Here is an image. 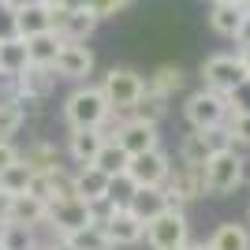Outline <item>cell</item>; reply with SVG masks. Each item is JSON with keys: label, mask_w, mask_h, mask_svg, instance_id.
I'll return each instance as SVG.
<instances>
[{"label": "cell", "mask_w": 250, "mask_h": 250, "mask_svg": "<svg viewBox=\"0 0 250 250\" xmlns=\"http://www.w3.org/2000/svg\"><path fill=\"white\" fill-rule=\"evenodd\" d=\"M15 161H19V146H15V142H0V172L11 168Z\"/></svg>", "instance_id": "obj_38"}, {"label": "cell", "mask_w": 250, "mask_h": 250, "mask_svg": "<svg viewBox=\"0 0 250 250\" xmlns=\"http://www.w3.org/2000/svg\"><path fill=\"white\" fill-rule=\"evenodd\" d=\"M135 190H138V187L131 183V179H127V172H124V176H112V179H108V190H104V198L116 202V206H127Z\"/></svg>", "instance_id": "obj_34"}, {"label": "cell", "mask_w": 250, "mask_h": 250, "mask_svg": "<svg viewBox=\"0 0 250 250\" xmlns=\"http://www.w3.org/2000/svg\"><path fill=\"white\" fill-rule=\"evenodd\" d=\"M168 206H187L194 198H206V187H202V168H190V165H172L168 179L161 183Z\"/></svg>", "instance_id": "obj_12"}, {"label": "cell", "mask_w": 250, "mask_h": 250, "mask_svg": "<svg viewBox=\"0 0 250 250\" xmlns=\"http://www.w3.org/2000/svg\"><path fill=\"white\" fill-rule=\"evenodd\" d=\"M250 75L247 67H243L239 52H213V56H206L202 60V86L206 90H217V94L228 97L231 90L239 83H247Z\"/></svg>", "instance_id": "obj_6"}, {"label": "cell", "mask_w": 250, "mask_h": 250, "mask_svg": "<svg viewBox=\"0 0 250 250\" xmlns=\"http://www.w3.org/2000/svg\"><path fill=\"white\" fill-rule=\"evenodd\" d=\"M149 250H168V247H187L190 239V220L183 213V206H165L153 220H146V235Z\"/></svg>", "instance_id": "obj_2"}, {"label": "cell", "mask_w": 250, "mask_h": 250, "mask_svg": "<svg viewBox=\"0 0 250 250\" xmlns=\"http://www.w3.org/2000/svg\"><path fill=\"white\" fill-rule=\"evenodd\" d=\"M22 165H30V172H60L63 168V153L52 142H30L26 149H19Z\"/></svg>", "instance_id": "obj_20"}, {"label": "cell", "mask_w": 250, "mask_h": 250, "mask_svg": "<svg viewBox=\"0 0 250 250\" xmlns=\"http://www.w3.org/2000/svg\"><path fill=\"white\" fill-rule=\"evenodd\" d=\"M52 30V4L49 0H26L22 8H15V34L19 38H34V34Z\"/></svg>", "instance_id": "obj_15"}, {"label": "cell", "mask_w": 250, "mask_h": 250, "mask_svg": "<svg viewBox=\"0 0 250 250\" xmlns=\"http://www.w3.org/2000/svg\"><path fill=\"white\" fill-rule=\"evenodd\" d=\"M0 4H11V0H0Z\"/></svg>", "instance_id": "obj_46"}, {"label": "cell", "mask_w": 250, "mask_h": 250, "mask_svg": "<svg viewBox=\"0 0 250 250\" xmlns=\"http://www.w3.org/2000/svg\"><path fill=\"white\" fill-rule=\"evenodd\" d=\"M52 71H56V79H67V83H86L94 75V49L86 42H63Z\"/></svg>", "instance_id": "obj_10"}, {"label": "cell", "mask_w": 250, "mask_h": 250, "mask_svg": "<svg viewBox=\"0 0 250 250\" xmlns=\"http://www.w3.org/2000/svg\"><path fill=\"white\" fill-rule=\"evenodd\" d=\"M243 15H247V8H239V4H209V30L235 42V30H239Z\"/></svg>", "instance_id": "obj_23"}, {"label": "cell", "mask_w": 250, "mask_h": 250, "mask_svg": "<svg viewBox=\"0 0 250 250\" xmlns=\"http://www.w3.org/2000/svg\"><path fill=\"white\" fill-rule=\"evenodd\" d=\"M127 116H135V120H146V124H157V127H161V120L168 116V101L146 90V94L138 97V104H135V108H131Z\"/></svg>", "instance_id": "obj_30"}, {"label": "cell", "mask_w": 250, "mask_h": 250, "mask_svg": "<svg viewBox=\"0 0 250 250\" xmlns=\"http://www.w3.org/2000/svg\"><path fill=\"white\" fill-rule=\"evenodd\" d=\"M30 176H34L30 165H22V157H19L11 168H4V172H0V194H11V198H15V194H26Z\"/></svg>", "instance_id": "obj_28"}, {"label": "cell", "mask_w": 250, "mask_h": 250, "mask_svg": "<svg viewBox=\"0 0 250 250\" xmlns=\"http://www.w3.org/2000/svg\"><path fill=\"white\" fill-rule=\"evenodd\" d=\"M8 224H22V228H45V202L30 198V194H15L8 202Z\"/></svg>", "instance_id": "obj_17"}, {"label": "cell", "mask_w": 250, "mask_h": 250, "mask_svg": "<svg viewBox=\"0 0 250 250\" xmlns=\"http://www.w3.org/2000/svg\"><path fill=\"white\" fill-rule=\"evenodd\" d=\"M209 4H239V8H243L247 0H209Z\"/></svg>", "instance_id": "obj_43"}, {"label": "cell", "mask_w": 250, "mask_h": 250, "mask_svg": "<svg viewBox=\"0 0 250 250\" xmlns=\"http://www.w3.org/2000/svg\"><path fill=\"white\" fill-rule=\"evenodd\" d=\"M235 45H239V49H247V45H250V11L243 15L239 30H235Z\"/></svg>", "instance_id": "obj_39"}, {"label": "cell", "mask_w": 250, "mask_h": 250, "mask_svg": "<svg viewBox=\"0 0 250 250\" xmlns=\"http://www.w3.org/2000/svg\"><path fill=\"white\" fill-rule=\"evenodd\" d=\"M108 116V101H104L101 86L79 83L63 101V120L67 127H101V120Z\"/></svg>", "instance_id": "obj_3"}, {"label": "cell", "mask_w": 250, "mask_h": 250, "mask_svg": "<svg viewBox=\"0 0 250 250\" xmlns=\"http://www.w3.org/2000/svg\"><path fill=\"white\" fill-rule=\"evenodd\" d=\"M26 194L49 206V202H52V176H49V172H34V176H30V187H26Z\"/></svg>", "instance_id": "obj_35"}, {"label": "cell", "mask_w": 250, "mask_h": 250, "mask_svg": "<svg viewBox=\"0 0 250 250\" xmlns=\"http://www.w3.org/2000/svg\"><path fill=\"white\" fill-rule=\"evenodd\" d=\"M79 8H86L97 22H101V19H116L124 8H131V0H79Z\"/></svg>", "instance_id": "obj_33"}, {"label": "cell", "mask_w": 250, "mask_h": 250, "mask_svg": "<svg viewBox=\"0 0 250 250\" xmlns=\"http://www.w3.org/2000/svg\"><path fill=\"white\" fill-rule=\"evenodd\" d=\"M4 228H8V220H0V239H4Z\"/></svg>", "instance_id": "obj_44"}, {"label": "cell", "mask_w": 250, "mask_h": 250, "mask_svg": "<svg viewBox=\"0 0 250 250\" xmlns=\"http://www.w3.org/2000/svg\"><path fill=\"white\" fill-rule=\"evenodd\" d=\"M187 250H209V243H187Z\"/></svg>", "instance_id": "obj_42"}, {"label": "cell", "mask_w": 250, "mask_h": 250, "mask_svg": "<svg viewBox=\"0 0 250 250\" xmlns=\"http://www.w3.org/2000/svg\"><path fill=\"white\" fill-rule=\"evenodd\" d=\"M165 206H168V198H165V190H161V187H138L135 194H131V202H127V209H131L142 224L153 220Z\"/></svg>", "instance_id": "obj_24"}, {"label": "cell", "mask_w": 250, "mask_h": 250, "mask_svg": "<svg viewBox=\"0 0 250 250\" xmlns=\"http://www.w3.org/2000/svg\"><path fill=\"white\" fill-rule=\"evenodd\" d=\"M0 247H4V250H38L42 243H38V231H34V228L8 224V228H4V239H0Z\"/></svg>", "instance_id": "obj_31"}, {"label": "cell", "mask_w": 250, "mask_h": 250, "mask_svg": "<svg viewBox=\"0 0 250 250\" xmlns=\"http://www.w3.org/2000/svg\"><path fill=\"white\" fill-rule=\"evenodd\" d=\"M247 217H250V213H247Z\"/></svg>", "instance_id": "obj_48"}, {"label": "cell", "mask_w": 250, "mask_h": 250, "mask_svg": "<svg viewBox=\"0 0 250 250\" xmlns=\"http://www.w3.org/2000/svg\"><path fill=\"white\" fill-rule=\"evenodd\" d=\"M0 250H4V247H0Z\"/></svg>", "instance_id": "obj_47"}, {"label": "cell", "mask_w": 250, "mask_h": 250, "mask_svg": "<svg viewBox=\"0 0 250 250\" xmlns=\"http://www.w3.org/2000/svg\"><path fill=\"white\" fill-rule=\"evenodd\" d=\"M101 146H104V135L97 127H71V135H67V157L75 165H94Z\"/></svg>", "instance_id": "obj_16"}, {"label": "cell", "mask_w": 250, "mask_h": 250, "mask_svg": "<svg viewBox=\"0 0 250 250\" xmlns=\"http://www.w3.org/2000/svg\"><path fill=\"white\" fill-rule=\"evenodd\" d=\"M56 90V71L52 67H38V63H26V71L15 75V101L22 104V112H34L42 108V101Z\"/></svg>", "instance_id": "obj_8"}, {"label": "cell", "mask_w": 250, "mask_h": 250, "mask_svg": "<svg viewBox=\"0 0 250 250\" xmlns=\"http://www.w3.org/2000/svg\"><path fill=\"white\" fill-rule=\"evenodd\" d=\"M63 243H67L71 250H112L108 239H104V231H101V224H86V228L63 235Z\"/></svg>", "instance_id": "obj_29"}, {"label": "cell", "mask_w": 250, "mask_h": 250, "mask_svg": "<svg viewBox=\"0 0 250 250\" xmlns=\"http://www.w3.org/2000/svg\"><path fill=\"white\" fill-rule=\"evenodd\" d=\"M239 60H243V67H247V75H250V45H247V49H239Z\"/></svg>", "instance_id": "obj_41"}, {"label": "cell", "mask_w": 250, "mask_h": 250, "mask_svg": "<svg viewBox=\"0 0 250 250\" xmlns=\"http://www.w3.org/2000/svg\"><path fill=\"white\" fill-rule=\"evenodd\" d=\"M22 124H26V112L15 97H4L0 101V142H11V135H19Z\"/></svg>", "instance_id": "obj_27"}, {"label": "cell", "mask_w": 250, "mask_h": 250, "mask_svg": "<svg viewBox=\"0 0 250 250\" xmlns=\"http://www.w3.org/2000/svg\"><path fill=\"white\" fill-rule=\"evenodd\" d=\"M26 38H8V42H0V75H8V79H15V75L26 71Z\"/></svg>", "instance_id": "obj_25"}, {"label": "cell", "mask_w": 250, "mask_h": 250, "mask_svg": "<svg viewBox=\"0 0 250 250\" xmlns=\"http://www.w3.org/2000/svg\"><path fill=\"white\" fill-rule=\"evenodd\" d=\"M209 250H250V228L235 220H220L209 235Z\"/></svg>", "instance_id": "obj_21"}, {"label": "cell", "mask_w": 250, "mask_h": 250, "mask_svg": "<svg viewBox=\"0 0 250 250\" xmlns=\"http://www.w3.org/2000/svg\"><path fill=\"white\" fill-rule=\"evenodd\" d=\"M101 94L112 112H131L138 104V97L146 94V79L135 67H108L101 79Z\"/></svg>", "instance_id": "obj_4"}, {"label": "cell", "mask_w": 250, "mask_h": 250, "mask_svg": "<svg viewBox=\"0 0 250 250\" xmlns=\"http://www.w3.org/2000/svg\"><path fill=\"white\" fill-rule=\"evenodd\" d=\"M183 83H187V75H183L179 63H161V67L146 79V90L157 94V97H165V101H172V97L183 90Z\"/></svg>", "instance_id": "obj_18"}, {"label": "cell", "mask_w": 250, "mask_h": 250, "mask_svg": "<svg viewBox=\"0 0 250 250\" xmlns=\"http://www.w3.org/2000/svg\"><path fill=\"white\" fill-rule=\"evenodd\" d=\"M228 108H231V112H250V79H247V83H239L228 94Z\"/></svg>", "instance_id": "obj_36"}, {"label": "cell", "mask_w": 250, "mask_h": 250, "mask_svg": "<svg viewBox=\"0 0 250 250\" xmlns=\"http://www.w3.org/2000/svg\"><path fill=\"white\" fill-rule=\"evenodd\" d=\"M38 250H71V247H67L63 239H56V235H52V239H49V243H42Z\"/></svg>", "instance_id": "obj_40"}, {"label": "cell", "mask_w": 250, "mask_h": 250, "mask_svg": "<svg viewBox=\"0 0 250 250\" xmlns=\"http://www.w3.org/2000/svg\"><path fill=\"white\" fill-rule=\"evenodd\" d=\"M183 116H187L190 131H213V127H224L228 124V97L217 94V90H194V94L187 97V104H183Z\"/></svg>", "instance_id": "obj_5"}, {"label": "cell", "mask_w": 250, "mask_h": 250, "mask_svg": "<svg viewBox=\"0 0 250 250\" xmlns=\"http://www.w3.org/2000/svg\"><path fill=\"white\" fill-rule=\"evenodd\" d=\"M231 146V138L224 127H213V131H190V135H183V142H179V165H190V168H202L209 161V157L217 153V149Z\"/></svg>", "instance_id": "obj_9"}, {"label": "cell", "mask_w": 250, "mask_h": 250, "mask_svg": "<svg viewBox=\"0 0 250 250\" xmlns=\"http://www.w3.org/2000/svg\"><path fill=\"white\" fill-rule=\"evenodd\" d=\"M172 172V157L165 149H149V153H138L127 161V179L135 187H161Z\"/></svg>", "instance_id": "obj_13"}, {"label": "cell", "mask_w": 250, "mask_h": 250, "mask_svg": "<svg viewBox=\"0 0 250 250\" xmlns=\"http://www.w3.org/2000/svg\"><path fill=\"white\" fill-rule=\"evenodd\" d=\"M8 38H19L15 34V8L0 4V42H8Z\"/></svg>", "instance_id": "obj_37"}, {"label": "cell", "mask_w": 250, "mask_h": 250, "mask_svg": "<svg viewBox=\"0 0 250 250\" xmlns=\"http://www.w3.org/2000/svg\"><path fill=\"white\" fill-rule=\"evenodd\" d=\"M224 131H228V138H231L235 149H250V112H231L228 124H224Z\"/></svg>", "instance_id": "obj_32"}, {"label": "cell", "mask_w": 250, "mask_h": 250, "mask_svg": "<svg viewBox=\"0 0 250 250\" xmlns=\"http://www.w3.org/2000/svg\"><path fill=\"white\" fill-rule=\"evenodd\" d=\"M127 161H131V157L116 146V142H104V146L97 149V157H94V168L101 172V176L112 179V176H124L127 172Z\"/></svg>", "instance_id": "obj_26"}, {"label": "cell", "mask_w": 250, "mask_h": 250, "mask_svg": "<svg viewBox=\"0 0 250 250\" xmlns=\"http://www.w3.org/2000/svg\"><path fill=\"white\" fill-rule=\"evenodd\" d=\"M63 38L56 30H45V34H34L26 38V60L38 63V67H52L56 63V52H60Z\"/></svg>", "instance_id": "obj_22"}, {"label": "cell", "mask_w": 250, "mask_h": 250, "mask_svg": "<svg viewBox=\"0 0 250 250\" xmlns=\"http://www.w3.org/2000/svg\"><path fill=\"white\" fill-rule=\"evenodd\" d=\"M168 250H187V247H168Z\"/></svg>", "instance_id": "obj_45"}, {"label": "cell", "mask_w": 250, "mask_h": 250, "mask_svg": "<svg viewBox=\"0 0 250 250\" xmlns=\"http://www.w3.org/2000/svg\"><path fill=\"white\" fill-rule=\"evenodd\" d=\"M86 224H94V217H90V202L83 198H56L45 206V228H52L56 239L86 228Z\"/></svg>", "instance_id": "obj_7"}, {"label": "cell", "mask_w": 250, "mask_h": 250, "mask_svg": "<svg viewBox=\"0 0 250 250\" xmlns=\"http://www.w3.org/2000/svg\"><path fill=\"white\" fill-rule=\"evenodd\" d=\"M101 231H104V239H108V247H138L142 235H146V224H142L127 206H120V209H112V213L104 217Z\"/></svg>", "instance_id": "obj_14"}, {"label": "cell", "mask_w": 250, "mask_h": 250, "mask_svg": "<svg viewBox=\"0 0 250 250\" xmlns=\"http://www.w3.org/2000/svg\"><path fill=\"white\" fill-rule=\"evenodd\" d=\"M112 142L124 149L127 157L149 153V149H161V127L146 124V120H135V116H127L124 124H120V131H116Z\"/></svg>", "instance_id": "obj_11"}, {"label": "cell", "mask_w": 250, "mask_h": 250, "mask_svg": "<svg viewBox=\"0 0 250 250\" xmlns=\"http://www.w3.org/2000/svg\"><path fill=\"white\" fill-rule=\"evenodd\" d=\"M71 183H75V194L83 202H101L104 190H108V176H101L94 165H79L71 172Z\"/></svg>", "instance_id": "obj_19"}, {"label": "cell", "mask_w": 250, "mask_h": 250, "mask_svg": "<svg viewBox=\"0 0 250 250\" xmlns=\"http://www.w3.org/2000/svg\"><path fill=\"white\" fill-rule=\"evenodd\" d=\"M243 183H247V157L235 146L217 149V153L202 165V187H206L209 198H228Z\"/></svg>", "instance_id": "obj_1"}]
</instances>
